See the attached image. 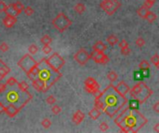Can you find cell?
I'll return each mask as SVG.
<instances>
[{
	"label": "cell",
	"instance_id": "obj_1",
	"mask_svg": "<svg viewBox=\"0 0 159 133\" xmlns=\"http://www.w3.org/2000/svg\"><path fill=\"white\" fill-rule=\"evenodd\" d=\"M114 121L119 127L120 131L125 133L138 132L148 123V119L142 113L128 107L124 108Z\"/></svg>",
	"mask_w": 159,
	"mask_h": 133
},
{
	"label": "cell",
	"instance_id": "obj_2",
	"mask_svg": "<svg viewBox=\"0 0 159 133\" xmlns=\"http://www.w3.org/2000/svg\"><path fill=\"white\" fill-rule=\"evenodd\" d=\"M96 97L100 99L104 106L102 112L110 118H114L128 103L127 97L120 94L115 89L113 82H111L101 94L96 95Z\"/></svg>",
	"mask_w": 159,
	"mask_h": 133
},
{
	"label": "cell",
	"instance_id": "obj_3",
	"mask_svg": "<svg viewBox=\"0 0 159 133\" xmlns=\"http://www.w3.org/2000/svg\"><path fill=\"white\" fill-rule=\"evenodd\" d=\"M32 99L33 95L29 91H21L18 87L14 88V86H7L5 90L0 92V103L5 107L7 106H15L20 110Z\"/></svg>",
	"mask_w": 159,
	"mask_h": 133
},
{
	"label": "cell",
	"instance_id": "obj_4",
	"mask_svg": "<svg viewBox=\"0 0 159 133\" xmlns=\"http://www.w3.org/2000/svg\"><path fill=\"white\" fill-rule=\"evenodd\" d=\"M38 67V74H37V80L40 81L44 86L47 92L48 89L53 86L62 76V74L60 72V70L53 69L48 62L46 58H42L40 61L37 62Z\"/></svg>",
	"mask_w": 159,
	"mask_h": 133
},
{
	"label": "cell",
	"instance_id": "obj_5",
	"mask_svg": "<svg viewBox=\"0 0 159 133\" xmlns=\"http://www.w3.org/2000/svg\"><path fill=\"white\" fill-rule=\"evenodd\" d=\"M131 98L136 99L140 102V104H144L154 94V92L143 81H139L132 88H130L129 92Z\"/></svg>",
	"mask_w": 159,
	"mask_h": 133
},
{
	"label": "cell",
	"instance_id": "obj_6",
	"mask_svg": "<svg viewBox=\"0 0 159 133\" xmlns=\"http://www.w3.org/2000/svg\"><path fill=\"white\" fill-rule=\"evenodd\" d=\"M52 25L57 31H59L60 32H63L72 25V20L63 12H60L52 19Z\"/></svg>",
	"mask_w": 159,
	"mask_h": 133
},
{
	"label": "cell",
	"instance_id": "obj_7",
	"mask_svg": "<svg viewBox=\"0 0 159 133\" xmlns=\"http://www.w3.org/2000/svg\"><path fill=\"white\" fill-rule=\"evenodd\" d=\"M100 6L107 15L112 16L121 6V3L118 0H103L100 4Z\"/></svg>",
	"mask_w": 159,
	"mask_h": 133
},
{
	"label": "cell",
	"instance_id": "obj_8",
	"mask_svg": "<svg viewBox=\"0 0 159 133\" xmlns=\"http://www.w3.org/2000/svg\"><path fill=\"white\" fill-rule=\"evenodd\" d=\"M37 61L30 55V54H26L25 56H23L19 61H18V66L25 72L27 73L34 65H36Z\"/></svg>",
	"mask_w": 159,
	"mask_h": 133
},
{
	"label": "cell",
	"instance_id": "obj_9",
	"mask_svg": "<svg viewBox=\"0 0 159 133\" xmlns=\"http://www.w3.org/2000/svg\"><path fill=\"white\" fill-rule=\"evenodd\" d=\"M47 62L55 69L60 70L65 64V60L62 56H60L59 53H53L49 57L46 58Z\"/></svg>",
	"mask_w": 159,
	"mask_h": 133
},
{
	"label": "cell",
	"instance_id": "obj_10",
	"mask_svg": "<svg viewBox=\"0 0 159 133\" xmlns=\"http://www.w3.org/2000/svg\"><path fill=\"white\" fill-rule=\"evenodd\" d=\"M85 91L90 94H94L96 95L97 94L100 93V84L97 82V81L92 78V77H89L85 82Z\"/></svg>",
	"mask_w": 159,
	"mask_h": 133
},
{
	"label": "cell",
	"instance_id": "obj_11",
	"mask_svg": "<svg viewBox=\"0 0 159 133\" xmlns=\"http://www.w3.org/2000/svg\"><path fill=\"white\" fill-rule=\"evenodd\" d=\"M74 59L75 60L76 63H78L79 65L81 66H84L86 65L89 60L90 59V56H89V53L84 49V48H81L79 49L75 55H74Z\"/></svg>",
	"mask_w": 159,
	"mask_h": 133
},
{
	"label": "cell",
	"instance_id": "obj_12",
	"mask_svg": "<svg viewBox=\"0 0 159 133\" xmlns=\"http://www.w3.org/2000/svg\"><path fill=\"white\" fill-rule=\"evenodd\" d=\"M90 58L97 64H102V65H105L110 61V58L107 55L104 54V52H99V51H95L92 50L91 54H89Z\"/></svg>",
	"mask_w": 159,
	"mask_h": 133
},
{
	"label": "cell",
	"instance_id": "obj_13",
	"mask_svg": "<svg viewBox=\"0 0 159 133\" xmlns=\"http://www.w3.org/2000/svg\"><path fill=\"white\" fill-rule=\"evenodd\" d=\"M115 89H116L120 94L126 96V95L129 94V90H130V87H129L124 81H119V82L115 86Z\"/></svg>",
	"mask_w": 159,
	"mask_h": 133
},
{
	"label": "cell",
	"instance_id": "obj_14",
	"mask_svg": "<svg viewBox=\"0 0 159 133\" xmlns=\"http://www.w3.org/2000/svg\"><path fill=\"white\" fill-rule=\"evenodd\" d=\"M17 22V17H13L10 15H6V17L3 19L2 23L6 28H12Z\"/></svg>",
	"mask_w": 159,
	"mask_h": 133
},
{
	"label": "cell",
	"instance_id": "obj_15",
	"mask_svg": "<svg viewBox=\"0 0 159 133\" xmlns=\"http://www.w3.org/2000/svg\"><path fill=\"white\" fill-rule=\"evenodd\" d=\"M85 114L81 111V110H77L75 112V114L73 115L72 120L75 125H79L84 119H85Z\"/></svg>",
	"mask_w": 159,
	"mask_h": 133
},
{
	"label": "cell",
	"instance_id": "obj_16",
	"mask_svg": "<svg viewBox=\"0 0 159 133\" xmlns=\"http://www.w3.org/2000/svg\"><path fill=\"white\" fill-rule=\"evenodd\" d=\"M10 72V69L6 65V63L0 59V81Z\"/></svg>",
	"mask_w": 159,
	"mask_h": 133
},
{
	"label": "cell",
	"instance_id": "obj_17",
	"mask_svg": "<svg viewBox=\"0 0 159 133\" xmlns=\"http://www.w3.org/2000/svg\"><path fill=\"white\" fill-rule=\"evenodd\" d=\"M19 112H20V109L16 107L15 106H7L5 107V113L9 118H14Z\"/></svg>",
	"mask_w": 159,
	"mask_h": 133
},
{
	"label": "cell",
	"instance_id": "obj_18",
	"mask_svg": "<svg viewBox=\"0 0 159 133\" xmlns=\"http://www.w3.org/2000/svg\"><path fill=\"white\" fill-rule=\"evenodd\" d=\"M32 85H33L34 89L36 90L37 92H40V93H46L47 92V90L45 89L44 84L40 81H38L37 79L32 81Z\"/></svg>",
	"mask_w": 159,
	"mask_h": 133
},
{
	"label": "cell",
	"instance_id": "obj_19",
	"mask_svg": "<svg viewBox=\"0 0 159 133\" xmlns=\"http://www.w3.org/2000/svg\"><path fill=\"white\" fill-rule=\"evenodd\" d=\"M37 74H38V67H37V63H36V65H34V66L26 73V75H27V77H28L31 81H33V80H36V79H37Z\"/></svg>",
	"mask_w": 159,
	"mask_h": 133
},
{
	"label": "cell",
	"instance_id": "obj_20",
	"mask_svg": "<svg viewBox=\"0 0 159 133\" xmlns=\"http://www.w3.org/2000/svg\"><path fill=\"white\" fill-rule=\"evenodd\" d=\"M6 15H10V16H13V17H18L20 15L19 11L16 9V7L14 6V4H9L7 6V8L6 10Z\"/></svg>",
	"mask_w": 159,
	"mask_h": 133
},
{
	"label": "cell",
	"instance_id": "obj_21",
	"mask_svg": "<svg viewBox=\"0 0 159 133\" xmlns=\"http://www.w3.org/2000/svg\"><path fill=\"white\" fill-rule=\"evenodd\" d=\"M92 49L95 50V51H99V52H104V51L107 49V45H106L103 42L98 41V42H96V43L94 44Z\"/></svg>",
	"mask_w": 159,
	"mask_h": 133
},
{
	"label": "cell",
	"instance_id": "obj_22",
	"mask_svg": "<svg viewBox=\"0 0 159 133\" xmlns=\"http://www.w3.org/2000/svg\"><path fill=\"white\" fill-rule=\"evenodd\" d=\"M106 41H107V44H108L109 45L115 46V45H116V44H118L119 38H118L116 35H115V34H111V35H109V36L106 38Z\"/></svg>",
	"mask_w": 159,
	"mask_h": 133
},
{
	"label": "cell",
	"instance_id": "obj_23",
	"mask_svg": "<svg viewBox=\"0 0 159 133\" xmlns=\"http://www.w3.org/2000/svg\"><path fill=\"white\" fill-rule=\"evenodd\" d=\"M127 104H129L128 108L129 109H132V110H138L139 107H140V106H141L140 102L138 100H136V99H133V98H131V100L129 102L128 101Z\"/></svg>",
	"mask_w": 159,
	"mask_h": 133
},
{
	"label": "cell",
	"instance_id": "obj_24",
	"mask_svg": "<svg viewBox=\"0 0 159 133\" xmlns=\"http://www.w3.org/2000/svg\"><path fill=\"white\" fill-rule=\"evenodd\" d=\"M101 115H102V111L99 110V109H97L96 107H94L93 109H91V110L89 111V118H90L91 119H93V120L98 119V118L101 117Z\"/></svg>",
	"mask_w": 159,
	"mask_h": 133
},
{
	"label": "cell",
	"instance_id": "obj_25",
	"mask_svg": "<svg viewBox=\"0 0 159 133\" xmlns=\"http://www.w3.org/2000/svg\"><path fill=\"white\" fill-rule=\"evenodd\" d=\"M157 14H156L155 12L149 10V11L147 12V14L145 15L144 19H146V20H147L148 22H150V23H153V22L157 19Z\"/></svg>",
	"mask_w": 159,
	"mask_h": 133
},
{
	"label": "cell",
	"instance_id": "obj_26",
	"mask_svg": "<svg viewBox=\"0 0 159 133\" xmlns=\"http://www.w3.org/2000/svg\"><path fill=\"white\" fill-rule=\"evenodd\" d=\"M107 79H108L111 82H115V81H116L117 79H118V75H117V73H116V71L111 70L110 72L107 73Z\"/></svg>",
	"mask_w": 159,
	"mask_h": 133
},
{
	"label": "cell",
	"instance_id": "obj_27",
	"mask_svg": "<svg viewBox=\"0 0 159 133\" xmlns=\"http://www.w3.org/2000/svg\"><path fill=\"white\" fill-rule=\"evenodd\" d=\"M75 11L76 12V13H78V14H83L84 12H85V10H86V6H85V5L84 4H82V3H77L75 6Z\"/></svg>",
	"mask_w": 159,
	"mask_h": 133
},
{
	"label": "cell",
	"instance_id": "obj_28",
	"mask_svg": "<svg viewBox=\"0 0 159 133\" xmlns=\"http://www.w3.org/2000/svg\"><path fill=\"white\" fill-rule=\"evenodd\" d=\"M148 11H149V9H147L146 7H144L143 6H142L137 10V14H138V16H139L140 18L144 19V17H145V15L147 14Z\"/></svg>",
	"mask_w": 159,
	"mask_h": 133
},
{
	"label": "cell",
	"instance_id": "obj_29",
	"mask_svg": "<svg viewBox=\"0 0 159 133\" xmlns=\"http://www.w3.org/2000/svg\"><path fill=\"white\" fill-rule=\"evenodd\" d=\"M40 42L42 44H50L51 42H52V38L48 35V34H45L41 39H40Z\"/></svg>",
	"mask_w": 159,
	"mask_h": 133
},
{
	"label": "cell",
	"instance_id": "obj_30",
	"mask_svg": "<svg viewBox=\"0 0 159 133\" xmlns=\"http://www.w3.org/2000/svg\"><path fill=\"white\" fill-rule=\"evenodd\" d=\"M139 69H150V67H151V65H150V63L147 61V60H145V59H143V60H142L141 61V63L139 64Z\"/></svg>",
	"mask_w": 159,
	"mask_h": 133
},
{
	"label": "cell",
	"instance_id": "obj_31",
	"mask_svg": "<svg viewBox=\"0 0 159 133\" xmlns=\"http://www.w3.org/2000/svg\"><path fill=\"white\" fill-rule=\"evenodd\" d=\"M17 87L21 90V91H28L29 90V84L25 81H20V82H17Z\"/></svg>",
	"mask_w": 159,
	"mask_h": 133
},
{
	"label": "cell",
	"instance_id": "obj_32",
	"mask_svg": "<svg viewBox=\"0 0 159 133\" xmlns=\"http://www.w3.org/2000/svg\"><path fill=\"white\" fill-rule=\"evenodd\" d=\"M28 52L30 55H35L38 52V47L35 44H32L28 47Z\"/></svg>",
	"mask_w": 159,
	"mask_h": 133
},
{
	"label": "cell",
	"instance_id": "obj_33",
	"mask_svg": "<svg viewBox=\"0 0 159 133\" xmlns=\"http://www.w3.org/2000/svg\"><path fill=\"white\" fill-rule=\"evenodd\" d=\"M94 106L97 108V109H99V110H101L102 112V110H103V108H104V106H103V104H102V102L100 100V99H98L97 97H95V102H94Z\"/></svg>",
	"mask_w": 159,
	"mask_h": 133
},
{
	"label": "cell",
	"instance_id": "obj_34",
	"mask_svg": "<svg viewBox=\"0 0 159 133\" xmlns=\"http://www.w3.org/2000/svg\"><path fill=\"white\" fill-rule=\"evenodd\" d=\"M156 2H157V0H144L143 6L144 7H146L147 9L150 10V8L153 7V6L156 4Z\"/></svg>",
	"mask_w": 159,
	"mask_h": 133
},
{
	"label": "cell",
	"instance_id": "obj_35",
	"mask_svg": "<svg viewBox=\"0 0 159 133\" xmlns=\"http://www.w3.org/2000/svg\"><path fill=\"white\" fill-rule=\"evenodd\" d=\"M17 82H18V81H17L14 77H10V78H8V79L7 80V81H6L5 83L7 84V86L12 87V86H16Z\"/></svg>",
	"mask_w": 159,
	"mask_h": 133
},
{
	"label": "cell",
	"instance_id": "obj_36",
	"mask_svg": "<svg viewBox=\"0 0 159 133\" xmlns=\"http://www.w3.org/2000/svg\"><path fill=\"white\" fill-rule=\"evenodd\" d=\"M51 124H52V123H51V121H50L49 118H43L42 121H41V126H42L44 129H48V128H50Z\"/></svg>",
	"mask_w": 159,
	"mask_h": 133
},
{
	"label": "cell",
	"instance_id": "obj_37",
	"mask_svg": "<svg viewBox=\"0 0 159 133\" xmlns=\"http://www.w3.org/2000/svg\"><path fill=\"white\" fill-rule=\"evenodd\" d=\"M51 112L53 115H59L61 112V107L58 105H52V107H51Z\"/></svg>",
	"mask_w": 159,
	"mask_h": 133
},
{
	"label": "cell",
	"instance_id": "obj_38",
	"mask_svg": "<svg viewBox=\"0 0 159 133\" xmlns=\"http://www.w3.org/2000/svg\"><path fill=\"white\" fill-rule=\"evenodd\" d=\"M151 62L152 64H154L156 66V68H159V56L158 54H155L152 57H151Z\"/></svg>",
	"mask_w": 159,
	"mask_h": 133
},
{
	"label": "cell",
	"instance_id": "obj_39",
	"mask_svg": "<svg viewBox=\"0 0 159 133\" xmlns=\"http://www.w3.org/2000/svg\"><path fill=\"white\" fill-rule=\"evenodd\" d=\"M14 4V6L16 7V9L19 11V13L20 14L21 12H22V10H23V8H24V6H23V4L20 2V1H16L15 3H13Z\"/></svg>",
	"mask_w": 159,
	"mask_h": 133
},
{
	"label": "cell",
	"instance_id": "obj_40",
	"mask_svg": "<svg viewBox=\"0 0 159 133\" xmlns=\"http://www.w3.org/2000/svg\"><path fill=\"white\" fill-rule=\"evenodd\" d=\"M22 11L24 12V14H25L26 16H29V17L32 16V15L34 13V10L33 9L32 6H26V7H24Z\"/></svg>",
	"mask_w": 159,
	"mask_h": 133
},
{
	"label": "cell",
	"instance_id": "obj_41",
	"mask_svg": "<svg viewBox=\"0 0 159 133\" xmlns=\"http://www.w3.org/2000/svg\"><path fill=\"white\" fill-rule=\"evenodd\" d=\"M51 51H52V48L50 47L49 44H44V45H43V47H42V52H43L45 55L50 54Z\"/></svg>",
	"mask_w": 159,
	"mask_h": 133
},
{
	"label": "cell",
	"instance_id": "obj_42",
	"mask_svg": "<svg viewBox=\"0 0 159 133\" xmlns=\"http://www.w3.org/2000/svg\"><path fill=\"white\" fill-rule=\"evenodd\" d=\"M135 44H136L137 46H139V47H143V46L145 44V41H144V39H143V37H139V38L136 39Z\"/></svg>",
	"mask_w": 159,
	"mask_h": 133
},
{
	"label": "cell",
	"instance_id": "obj_43",
	"mask_svg": "<svg viewBox=\"0 0 159 133\" xmlns=\"http://www.w3.org/2000/svg\"><path fill=\"white\" fill-rule=\"evenodd\" d=\"M121 49V54L123 55V56H129V55H130V53H131V49L129 48V46L128 45V46H125V47H123V48H120Z\"/></svg>",
	"mask_w": 159,
	"mask_h": 133
},
{
	"label": "cell",
	"instance_id": "obj_44",
	"mask_svg": "<svg viewBox=\"0 0 159 133\" xmlns=\"http://www.w3.org/2000/svg\"><path fill=\"white\" fill-rule=\"evenodd\" d=\"M46 103L49 106H52L56 103V98L53 96V95H49L48 96V98L46 99Z\"/></svg>",
	"mask_w": 159,
	"mask_h": 133
},
{
	"label": "cell",
	"instance_id": "obj_45",
	"mask_svg": "<svg viewBox=\"0 0 159 133\" xmlns=\"http://www.w3.org/2000/svg\"><path fill=\"white\" fill-rule=\"evenodd\" d=\"M100 131H102V132H105V131H108V129H109V125H108V123L107 122H102L101 124H100Z\"/></svg>",
	"mask_w": 159,
	"mask_h": 133
},
{
	"label": "cell",
	"instance_id": "obj_46",
	"mask_svg": "<svg viewBox=\"0 0 159 133\" xmlns=\"http://www.w3.org/2000/svg\"><path fill=\"white\" fill-rule=\"evenodd\" d=\"M134 80L137 81H141L143 80V75H142L141 70H140V71H135V72H134Z\"/></svg>",
	"mask_w": 159,
	"mask_h": 133
},
{
	"label": "cell",
	"instance_id": "obj_47",
	"mask_svg": "<svg viewBox=\"0 0 159 133\" xmlns=\"http://www.w3.org/2000/svg\"><path fill=\"white\" fill-rule=\"evenodd\" d=\"M8 49H9V46L7 45V43H1V44H0V51H1V52L6 53V52L8 51Z\"/></svg>",
	"mask_w": 159,
	"mask_h": 133
},
{
	"label": "cell",
	"instance_id": "obj_48",
	"mask_svg": "<svg viewBox=\"0 0 159 133\" xmlns=\"http://www.w3.org/2000/svg\"><path fill=\"white\" fill-rule=\"evenodd\" d=\"M140 70L142 72V75H143V79L150 77V69H140Z\"/></svg>",
	"mask_w": 159,
	"mask_h": 133
},
{
	"label": "cell",
	"instance_id": "obj_49",
	"mask_svg": "<svg viewBox=\"0 0 159 133\" xmlns=\"http://www.w3.org/2000/svg\"><path fill=\"white\" fill-rule=\"evenodd\" d=\"M7 8V5L4 1L0 0V12H4L5 13Z\"/></svg>",
	"mask_w": 159,
	"mask_h": 133
},
{
	"label": "cell",
	"instance_id": "obj_50",
	"mask_svg": "<svg viewBox=\"0 0 159 133\" xmlns=\"http://www.w3.org/2000/svg\"><path fill=\"white\" fill-rule=\"evenodd\" d=\"M117 44H118V46H119L120 48H123V47H125V46H128V45H129L128 42H127L125 39H123L122 41H119Z\"/></svg>",
	"mask_w": 159,
	"mask_h": 133
},
{
	"label": "cell",
	"instance_id": "obj_51",
	"mask_svg": "<svg viewBox=\"0 0 159 133\" xmlns=\"http://www.w3.org/2000/svg\"><path fill=\"white\" fill-rule=\"evenodd\" d=\"M153 109L156 113H159V103L157 102L154 106H153Z\"/></svg>",
	"mask_w": 159,
	"mask_h": 133
},
{
	"label": "cell",
	"instance_id": "obj_52",
	"mask_svg": "<svg viewBox=\"0 0 159 133\" xmlns=\"http://www.w3.org/2000/svg\"><path fill=\"white\" fill-rule=\"evenodd\" d=\"M7 88V84L6 83H0V92L5 90Z\"/></svg>",
	"mask_w": 159,
	"mask_h": 133
},
{
	"label": "cell",
	"instance_id": "obj_53",
	"mask_svg": "<svg viewBox=\"0 0 159 133\" xmlns=\"http://www.w3.org/2000/svg\"><path fill=\"white\" fill-rule=\"evenodd\" d=\"M5 113V106L0 103V114H3Z\"/></svg>",
	"mask_w": 159,
	"mask_h": 133
},
{
	"label": "cell",
	"instance_id": "obj_54",
	"mask_svg": "<svg viewBox=\"0 0 159 133\" xmlns=\"http://www.w3.org/2000/svg\"><path fill=\"white\" fill-rule=\"evenodd\" d=\"M154 131H155L156 132H159V123H157V124H156V126L154 127Z\"/></svg>",
	"mask_w": 159,
	"mask_h": 133
}]
</instances>
